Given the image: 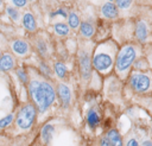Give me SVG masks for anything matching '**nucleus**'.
<instances>
[{"mask_svg":"<svg viewBox=\"0 0 152 146\" xmlns=\"http://www.w3.org/2000/svg\"><path fill=\"white\" fill-rule=\"evenodd\" d=\"M109 1H110V2H112V1H113V0H109Z\"/></svg>","mask_w":152,"mask_h":146,"instance_id":"obj_33","label":"nucleus"},{"mask_svg":"<svg viewBox=\"0 0 152 146\" xmlns=\"http://www.w3.org/2000/svg\"><path fill=\"white\" fill-rule=\"evenodd\" d=\"M80 32L84 38H91L94 34V26L88 21H82L80 26Z\"/></svg>","mask_w":152,"mask_h":146,"instance_id":"obj_16","label":"nucleus"},{"mask_svg":"<svg viewBox=\"0 0 152 146\" xmlns=\"http://www.w3.org/2000/svg\"><path fill=\"white\" fill-rule=\"evenodd\" d=\"M37 106L34 103H26L24 104L19 112L17 113V118H15V125L18 128L23 129V131H27L30 129L37 118Z\"/></svg>","mask_w":152,"mask_h":146,"instance_id":"obj_4","label":"nucleus"},{"mask_svg":"<svg viewBox=\"0 0 152 146\" xmlns=\"http://www.w3.org/2000/svg\"><path fill=\"white\" fill-rule=\"evenodd\" d=\"M68 25L70 26V28L72 30H76L81 26V20H80V17L77 13L75 12H70L69 13V17H68Z\"/></svg>","mask_w":152,"mask_h":146,"instance_id":"obj_18","label":"nucleus"},{"mask_svg":"<svg viewBox=\"0 0 152 146\" xmlns=\"http://www.w3.org/2000/svg\"><path fill=\"white\" fill-rule=\"evenodd\" d=\"M101 14L108 19H115L119 15V7L113 2L108 1L101 6Z\"/></svg>","mask_w":152,"mask_h":146,"instance_id":"obj_9","label":"nucleus"},{"mask_svg":"<svg viewBox=\"0 0 152 146\" xmlns=\"http://www.w3.org/2000/svg\"><path fill=\"white\" fill-rule=\"evenodd\" d=\"M148 36V27L146 25V23L144 20H139L135 25V37L138 39V42L140 43H145Z\"/></svg>","mask_w":152,"mask_h":146,"instance_id":"obj_11","label":"nucleus"},{"mask_svg":"<svg viewBox=\"0 0 152 146\" xmlns=\"http://www.w3.org/2000/svg\"><path fill=\"white\" fill-rule=\"evenodd\" d=\"M116 49L115 45L110 43H103L100 44L93 55V66L95 70H97L101 74H108L114 66V63L116 61Z\"/></svg>","mask_w":152,"mask_h":146,"instance_id":"obj_2","label":"nucleus"},{"mask_svg":"<svg viewBox=\"0 0 152 146\" xmlns=\"http://www.w3.org/2000/svg\"><path fill=\"white\" fill-rule=\"evenodd\" d=\"M87 123L90 128H95L100 123V114L96 108H90L87 112Z\"/></svg>","mask_w":152,"mask_h":146,"instance_id":"obj_13","label":"nucleus"},{"mask_svg":"<svg viewBox=\"0 0 152 146\" xmlns=\"http://www.w3.org/2000/svg\"><path fill=\"white\" fill-rule=\"evenodd\" d=\"M28 94L40 114L46 113L56 101V90L45 78H32L28 82Z\"/></svg>","mask_w":152,"mask_h":146,"instance_id":"obj_1","label":"nucleus"},{"mask_svg":"<svg viewBox=\"0 0 152 146\" xmlns=\"http://www.w3.org/2000/svg\"><path fill=\"white\" fill-rule=\"evenodd\" d=\"M57 94H58V97L61 100V103L64 108H68L71 103V100H72V94H71V90L70 88L65 84V83H58L57 85Z\"/></svg>","mask_w":152,"mask_h":146,"instance_id":"obj_7","label":"nucleus"},{"mask_svg":"<svg viewBox=\"0 0 152 146\" xmlns=\"http://www.w3.org/2000/svg\"><path fill=\"white\" fill-rule=\"evenodd\" d=\"M53 31H55L56 34L64 37V36H68V34H69V32H70V26L66 25L65 23H56V24L53 25Z\"/></svg>","mask_w":152,"mask_h":146,"instance_id":"obj_17","label":"nucleus"},{"mask_svg":"<svg viewBox=\"0 0 152 146\" xmlns=\"http://www.w3.org/2000/svg\"><path fill=\"white\" fill-rule=\"evenodd\" d=\"M53 134H55V127H53V125H51V123H45V125L43 126L42 133H40L44 144H50L51 140H52Z\"/></svg>","mask_w":152,"mask_h":146,"instance_id":"obj_14","label":"nucleus"},{"mask_svg":"<svg viewBox=\"0 0 152 146\" xmlns=\"http://www.w3.org/2000/svg\"><path fill=\"white\" fill-rule=\"evenodd\" d=\"M12 121H13V115L12 114H7L6 116H4L1 120H0V127L4 129V128H6L7 126H10L11 123H12Z\"/></svg>","mask_w":152,"mask_h":146,"instance_id":"obj_25","label":"nucleus"},{"mask_svg":"<svg viewBox=\"0 0 152 146\" xmlns=\"http://www.w3.org/2000/svg\"><path fill=\"white\" fill-rule=\"evenodd\" d=\"M138 57V50L134 45L127 44L121 47V50L118 52L116 61H115V71L121 77L126 76L131 69V66L134 64Z\"/></svg>","mask_w":152,"mask_h":146,"instance_id":"obj_3","label":"nucleus"},{"mask_svg":"<svg viewBox=\"0 0 152 146\" xmlns=\"http://www.w3.org/2000/svg\"><path fill=\"white\" fill-rule=\"evenodd\" d=\"M6 12H7V14H8V17L14 21V23H19L20 21V18H21V15H20V12L15 8V7H7L6 8Z\"/></svg>","mask_w":152,"mask_h":146,"instance_id":"obj_21","label":"nucleus"},{"mask_svg":"<svg viewBox=\"0 0 152 146\" xmlns=\"http://www.w3.org/2000/svg\"><path fill=\"white\" fill-rule=\"evenodd\" d=\"M39 70H40V72H43L44 76L51 78V76H52V71H51V69L48 66V64H46L45 62H40V63H39Z\"/></svg>","mask_w":152,"mask_h":146,"instance_id":"obj_23","label":"nucleus"},{"mask_svg":"<svg viewBox=\"0 0 152 146\" xmlns=\"http://www.w3.org/2000/svg\"><path fill=\"white\" fill-rule=\"evenodd\" d=\"M62 15L63 18H66V17H69V14H66V12L64 11V9H62V8H59V9H57L56 12H53V13H51V17H55V15Z\"/></svg>","mask_w":152,"mask_h":146,"instance_id":"obj_29","label":"nucleus"},{"mask_svg":"<svg viewBox=\"0 0 152 146\" xmlns=\"http://www.w3.org/2000/svg\"><path fill=\"white\" fill-rule=\"evenodd\" d=\"M141 146H152V140H144L141 142Z\"/></svg>","mask_w":152,"mask_h":146,"instance_id":"obj_31","label":"nucleus"},{"mask_svg":"<svg viewBox=\"0 0 152 146\" xmlns=\"http://www.w3.org/2000/svg\"><path fill=\"white\" fill-rule=\"evenodd\" d=\"M134 66L137 69H147V62L145 59H138L134 62Z\"/></svg>","mask_w":152,"mask_h":146,"instance_id":"obj_26","label":"nucleus"},{"mask_svg":"<svg viewBox=\"0 0 152 146\" xmlns=\"http://www.w3.org/2000/svg\"><path fill=\"white\" fill-rule=\"evenodd\" d=\"M28 1H34V0H28Z\"/></svg>","mask_w":152,"mask_h":146,"instance_id":"obj_32","label":"nucleus"},{"mask_svg":"<svg viewBox=\"0 0 152 146\" xmlns=\"http://www.w3.org/2000/svg\"><path fill=\"white\" fill-rule=\"evenodd\" d=\"M53 71H55L56 76L61 80H63L66 76V66L62 62H56L53 64Z\"/></svg>","mask_w":152,"mask_h":146,"instance_id":"obj_19","label":"nucleus"},{"mask_svg":"<svg viewBox=\"0 0 152 146\" xmlns=\"http://www.w3.org/2000/svg\"><path fill=\"white\" fill-rule=\"evenodd\" d=\"M21 23H23L24 28L27 30L28 32H33V31H36V28H37L36 19H34V17H33V14H32L31 12H25V13L23 14Z\"/></svg>","mask_w":152,"mask_h":146,"instance_id":"obj_12","label":"nucleus"},{"mask_svg":"<svg viewBox=\"0 0 152 146\" xmlns=\"http://www.w3.org/2000/svg\"><path fill=\"white\" fill-rule=\"evenodd\" d=\"M107 137L109 138V140L112 142V146H124L121 135L116 129H109L108 133H107Z\"/></svg>","mask_w":152,"mask_h":146,"instance_id":"obj_15","label":"nucleus"},{"mask_svg":"<svg viewBox=\"0 0 152 146\" xmlns=\"http://www.w3.org/2000/svg\"><path fill=\"white\" fill-rule=\"evenodd\" d=\"M78 62H80V72L83 82H88L91 76V66L93 61L87 50H80L78 52Z\"/></svg>","mask_w":152,"mask_h":146,"instance_id":"obj_6","label":"nucleus"},{"mask_svg":"<svg viewBox=\"0 0 152 146\" xmlns=\"http://www.w3.org/2000/svg\"><path fill=\"white\" fill-rule=\"evenodd\" d=\"M129 87L135 93H146L152 88V76L147 72H133L128 80Z\"/></svg>","mask_w":152,"mask_h":146,"instance_id":"obj_5","label":"nucleus"},{"mask_svg":"<svg viewBox=\"0 0 152 146\" xmlns=\"http://www.w3.org/2000/svg\"><path fill=\"white\" fill-rule=\"evenodd\" d=\"M133 0H115V5L120 9H128L132 5Z\"/></svg>","mask_w":152,"mask_h":146,"instance_id":"obj_24","label":"nucleus"},{"mask_svg":"<svg viewBox=\"0 0 152 146\" xmlns=\"http://www.w3.org/2000/svg\"><path fill=\"white\" fill-rule=\"evenodd\" d=\"M15 65V61H14V57L8 53V52H4L2 56H1V59H0V69L2 72H7L10 70H12Z\"/></svg>","mask_w":152,"mask_h":146,"instance_id":"obj_10","label":"nucleus"},{"mask_svg":"<svg viewBox=\"0 0 152 146\" xmlns=\"http://www.w3.org/2000/svg\"><path fill=\"white\" fill-rule=\"evenodd\" d=\"M11 49L19 57H25L30 53V44L26 40H23V39L13 40L11 43Z\"/></svg>","mask_w":152,"mask_h":146,"instance_id":"obj_8","label":"nucleus"},{"mask_svg":"<svg viewBox=\"0 0 152 146\" xmlns=\"http://www.w3.org/2000/svg\"><path fill=\"white\" fill-rule=\"evenodd\" d=\"M100 146H112V142H110V140H109V138L106 135V137H103L101 140H100Z\"/></svg>","mask_w":152,"mask_h":146,"instance_id":"obj_30","label":"nucleus"},{"mask_svg":"<svg viewBox=\"0 0 152 146\" xmlns=\"http://www.w3.org/2000/svg\"><path fill=\"white\" fill-rule=\"evenodd\" d=\"M151 18H152V14H151Z\"/></svg>","mask_w":152,"mask_h":146,"instance_id":"obj_34","label":"nucleus"},{"mask_svg":"<svg viewBox=\"0 0 152 146\" xmlns=\"http://www.w3.org/2000/svg\"><path fill=\"white\" fill-rule=\"evenodd\" d=\"M27 1H28V0H12V4H13L15 7L21 8V7H25V6L27 5Z\"/></svg>","mask_w":152,"mask_h":146,"instance_id":"obj_27","label":"nucleus"},{"mask_svg":"<svg viewBox=\"0 0 152 146\" xmlns=\"http://www.w3.org/2000/svg\"><path fill=\"white\" fill-rule=\"evenodd\" d=\"M15 75H17V77H18V80H19L23 84H25V83L28 82V75H27V72H26L23 68H18V69L15 70Z\"/></svg>","mask_w":152,"mask_h":146,"instance_id":"obj_22","label":"nucleus"},{"mask_svg":"<svg viewBox=\"0 0 152 146\" xmlns=\"http://www.w3.org/2000/svg\"><path fill=\"white\" fill-rule=\"evenodd\" d=\"M125 146H141V144H139V141H138L137 138H131V139L127 140V142H126Z\"/></svg>","mask_w":152,"mask_h":146,"instance_id":"obj_28","label":"nucleus"},{"mask_svg":"<svg viewBox=\"0 0 152 146\" xmlns=\"http://www.w3.org/2000/svg\"><path fill=\"white\" fill-rule=\"evenodd\" d=\"M36 47H37L38 53H39L43 58H45V57L48 56V45H46V43H45L43 39H38V40H37Z\"/></svg>","mask_w":152,"mask_h":146,"instance_id":"obj_20","label":"nucleus"}]
</instances>
